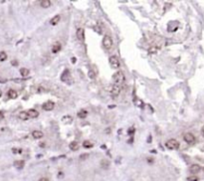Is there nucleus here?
Returning a JSON list of instances; mask_svg holds the SVG:
<instances>
[{"label":"nucleus","instance_id":"obj_1","mask_svg":"<svg viewBox=\"0 0 204 181\" xmlns=\"http://www.w3.org/2000/svg\"><path fill=\"white\" fill-rule=\"evenodd\" d=\"M113 83H115L116 86L120 87L122 84L125 83V76H124V73H122L121 71H118L117 73L113 74Z\"/></svg>","mask_w":204,"mask_h":181},{"label":"nucleus","instance_id":"obj_2","mask_svg":"<svg viewBox=\"0 0 204 181\" xmlns=\"http://www.w3.org/2000/svg\"><path fill=\"white\" fill-rule=\"evenodd\" d=\"M165 145H166L167 148H169V149H178V147H179V142L176 140V139L171 138V139H169V140L166 141Z\"/></svg>","mask_w":204,"mask_h":181},{"label":"nucleus","instance_id":"obj_3","mask_svg":"<svg viewBox=\"0 0 204 181\" xmlns=\"http://www.w3.org/2000/svg\"><path fill=\"white\" fill-rule=\"evenodd\" d=\"M113 42L112 37H110V36H105L104 37V39H103V46H104L105 49L110 50V49L113 47Z\"/></svg>","mask_w":204,"mask_h":181},{"label":"nucleus","instance_id":"obj_4","mask_svg":"<svg viewBox=\"0 0 204 181\" xmlns=\"http://www.w3.org/2000/svg\"><path fill=\"white\" fill-rule=\"evenodd\" d=\"M110 65L113 69H118L120 67V61L117 56H111L110 57Z\"/></svg>","mask_w":204,"mask_h":181},{"label":"nucleus","instance_id":"obj_5","mask_svg":"<svg viewBox=\"0 0 204 181\" xmlns=\"http://www.w3.org/2000/svg\"><path fill=\"white\" fill-rule=\"evenodd\" d=\"M70 79H71V74L70 71L68 69H66L61 75V81L65 82V83H70Z\"/></svg>","mask_w":204,"mask_h":181},{"label":"nucleus","instance_id":"obj_6","mask_svg":"<svg viewBox=\"0 0 204 181\" xmlns=\"http://www.w3.org/2000/svg\"><path fill=\"white\" fill-rule=\"evenodd\" d=\"M183 139H184L185 142L191 144V143H193V142L195 141V136H194L191 132H186V133L184 134V136H183Z\"/></svg>","mask_w":204,"mask_h":181},{"label":"nucleus","instance_id":"obj_7","mask_svg":"<svg viewBox=\"0 0 204 181\" xmlns=\"http://www.w3.org/2000/svg\"><path fill=\"white\" fill-rule=\"evenodd\" d=\"M42 108H43L44 111H52V110H54V108H55V104H54L53 102H51V101H48V102H46V103L43 104Z\"/></svg>","mask_w":204,"mask_h":181},{"label":"nucleus","instance_id":"obj_8","mask_svg":"<svg viewBox=\"0 0 204 181\" xmlns=\"http://www.w3.org/2000/svg\"><path fill=\"white\" fill-rule=\"evenodd\" d=\"M77 38L78 40H80L81 42H84V40H85V31L83 28H79L77 30Z\"/></svg>","mask_w":204,"mask_h":181},{"label":"nucleus","instance_id":"obj_9","mask_svg":"<svg viewBox=\"0 0 204 181\" xmlns=\"http://www.w3.org/2000/svg\"><path fill=\"white\" fill-rule=\"evenodd\" d=\"M120 87L113 85V88H112V92H111L112 97H118V96L120 95Z\"/></svg>","mask_w":204,"mask_h":181},{"label":"nucleus","instance_id":"obj_10","mask_svg":"<svg viewBox=\"0 0 204 181\" xmlns=\"http://www.w3.org/2000/svg\"><path fill=\"white\" fill-rule=\"evenodd\" d=\"M200 170H201V167H200V165H198V164H192V165L190 166V168H189L190 173H192V174L198 173Z\"/></svg>","mask_w":204,"mask_h":181},{"label":"nucleus","instance_id":"obj_11","mask_svg":"<svg viewBox=\"0 0 204 181\" xmlns=\"http://www.w3.org/2000/svg\"><path fill=\"white\" fill-rule=\"evenodd\" d=\"M61 48H62V46H61V43L60 42H55L53 44V46H52V53L56 54V53L60 52Z\"/></svg>","mask_w":204,"mask_h":181},{"label":"nucleus","instance_id":"obj_12","mask_svg":"<svg viewBox=\"0 0 204 181\" xmlns=\"http://www.w3.org/2000/svg\"><path fill=\"white\" fill-rule=\"evenodd\" d=\"M27 113H28L29 118H36L39 116V112L36 110H34V109H31V110L27 111Z\"/></svg>","mask_w":204,"mask_h":181},{"label":"nucleus","instance_id":"obj_13","mask_svg":"<svg viewBox=\"0 0 204 181\" xmlns=\"http://www.w3.org/2000/svg\"><path fill=\"white\" fill-rule=\"evenodd\" d=\"M32 136H33L35 139H40L44 136V133L42 131L40 130H33V132H32Z\"/></svg>","mask_w":204,"mask_h":181},{"label":"nucleus","instance_id":"obj_14","mask_svg":"<svg viewBox=\"0 0 204 181\" xmlns=\"http://www.w3.org/2000/svg\"><path fill=\"white\" fill-rule=\"evenodd\" d=\"M61 121L63 123H65V125H69V123H71L73 121V118L71 116H68V114H67V116H64L61 118Z\"/></svg>","mask_w":204,"mask_h":181},{"label":"nucleus","instance_id":"obj_15","mask_svg":"<svg viewBox=\"0 0 204 181\" xmlns=\"http://www.w3.org/2000/svg\"><path fill=\"white\" fill-rule=\"evenodd\" d=\"M134 104L137 106V108H143V105H144L143 102L136 97H134Z\"/></svg>","mask_w":204,"mask_h":181},{"label":"nucleus","instance_id":"obj_16","mask_svg":"<svg viewBox=\"0 0 204 181\" xmlns=\"http://www.w3.org/2000/svg\"><path fill=\"white\" fill-rule=\"evenodd\" d=\"M7 95H8V97H9L10 98H12V100H14V98H16L18 97V93L16 92L15 90H8V93H7Z\"/></svg>","mask_w":204,"mask_h":181},{"label":"nucleus","instance_id":"obj_17","mask_svg":"<svg viewBox=\"0 0 204 181\" xmlns=\"http://www.w3.org/2000/svg\"><path fill=\"white\" fill-rule=\"evenodd\" d=\"M60 20H61V16L60 15H56V16H54V17L51 19V21H50V23H51V25H57L59 22H60Z\"/></svg>","mask_w":204,"mask_h":181},{"label":"nucleus","instance_id":"obj_18","mask_svg":"<svg viewBox=\"0 0 204 181\" xmlns=\"http://www.w3.org/2000/svg\"><path fill=\"white\" fill-rule=\"evenodd\" d=\"M40 6L42 8H49L51 6V1L50 0H42V1H40Z\"/></svg>","mask_w":204,"mask_h":181},{"label":"nucleus","instance_id":"obj_19","mask_svg":"<svg viewBox=\"0 0 204 181\" xmlns=\"http://www.w3.org/2000/svg\"><path fill=\"white\" fill-rule=\"evenodd\" d=\"M24 164H25V163H24L23 160H16L14 162V166L17 169H22L24 167Z\"/></svg>","mask_w":204,"mask_h":181},{"label":"nucleus","instance_id":"obj_20","mask_svg":"<svg viewBox=\"0 0 204 181\" xmlns=\"http://www.w3.org/2000/svg\"><path fill=\"white\" fill-rule=\"evenodd\" d=\"M19 118L22 119V120H27V119H29L30 118H29V116H28L27 111H21V112L19 113Z\"/></svg>","mask_w":204,"mask_h":181},{"label":"nucleus","instance_id":"obj_21","mask_svg":"<svg viewBox=\"0 0 204 181\" xmlns=\"http://www.w3.org/2000/svg\"><path fill=\"white\" fill-rule=\"evenodd\" d=\"M101 166H102V168H104V169H108V168L110 167V161L107 160V159H103V160L101 161Z\"/></svg>","mask_w":204,"mask_h":181},{"label":"nucleus","instance_id":"obj_22","mask_svg":"<svg viewBox=\"0 0 204 181\" xmlns=\"http://www.w3.org/2000/svg\"><path fill=\"white\" fill-rule=\"evenodd\" d=\"M70 149L71 150H73V151H76V150H78V148H79V144H78V142H76V141H72L71 143H70Z\"/></svg>","mask_w":204,"mask_h":181},{"label":"nucleus","instance_id":"obj_23","mask_svg":"<svg viewBox=\"0 0 204 181\" xmlns=\"http://www.w3.org/2000/svg\"><path fill=\"white\" fill-rule=\"evenodd\" d=\"M29 73H30V71H29V69H27V68H22V69L20 70V74H21L22 77H27V76H29Z\"/></svg>","mask_w":204,"mask_h":181},{"label":"nucleus","instance_id":"obj_24","mask_svg":"<svg viewBox=\"0 0 204 181\" xmlns=\"http://www.w3.org/2000/svg\"><path fill=\"white\" fill-rule=\"evenodd\" d=\"M87 114H88V111L86 110H81L79 112H78V117L80 118H85L87 117Z\"/></svg>","mask_w":204,"mask_h":181},{"label":"nucleus","instance_id":"obj_25","mask_svg":"<svg viewBox=\"0 0 204 181\" xmlns=\"http://www.w3.org/2000/svg\"><path fill=\"white\" fill-rule=\"evenodd\" d=\"M83 146L85 147V148H92V147L94 146V144H93V142H91L90 140H86V141L83 142Z\"/></svg>","mask_w":204,"mask_h":181},{"label":"nucleus","instance_id":"obj_26","mask_svg":"<svg viewBox=\"0 0 204 181\" xmlns=\"http://www.w3.org/2000/svg\"><path fill=\"white\" fill-rule=\"evenodd\" d=\"M6 59H7V54H6L5 52L1 51V52H0V61L3 62V61H5Z\"/></svg>","mask_w":204,"mask_h":181},{"label":"nucleus","instance_id":"obj_27","mask_svg":"<svg viewBox=\"0 0 204 181\" xmlns=\"http://www.w3.org/2000/svg\"><path fill=\"white\" fill-rule=\"evenodd\" d=\"M157 51H158L157 47H150L148 49V53L149 54H155V53H157Z\"/></svg>","mask_w":204,"mask_h":181},{"label":"nucleus","instance_id":"obj_28","mask_svg":"<svg viewBox=\"0 0 204 181\" xmlns=\"http://www.w3.org/2000/svg\"><path fill=\"white\" fill-rule=\"evenodd\" d=\"M88 75H89V77L91 78V79H95V77H96V74H95L94 71H90Z\"/></svg>","mask_w":204,"mask_h":181},{"label":"nucleus","instance_id":"obj_29","mask_svg":"<svg viewBox=\"0 0 204 181\" xmlns=\"http://www.w3.org/2000/svg\"><path fill=\"white\" fill-rule=\"evenodd\" d=\"M188 181H198V178L196 176H191L188 178Z\"/></svg>","mask_w":204,"mask_h":181},{"label":"nucleus","instance_id":"obj_30","mask_svg":"<svg viewBox=\"0 0 204 181\" xmlns=\"http://www.w3.org/2000/svg\"><path fill=\"white\" fill-rule=\"evenodd\" d=\"M134 133V128H129L128 129V134H133Z\"/></svg>","mask_w":204,"mask_h":181},{"label":"nucleus","instance_id":"obj_31","mask_svg":"<svg viewBox=\"0 0 204 181\" xmlns=\"http://www.w3.org/2000/svg\"><path fill=\"white\" fill-rule=\"evenodd\" d=\"M3 118H4V114L2 111H0V120H2Z\"/></svg>","mask_w":204,"mask_h":181},{"label":"nucleus","instance_id":"obj_32","mask_svg":"<svg viewBox=\"0 0 204 181\" xmlns=\"http://www.w3.org/2000/svg\"><path fill=\"white\" fill-rule=\"evenodd\" d=\"M39 181H49V179H48V178H45V177H43V178H41Z\"/></svg>","mask_w":204,"mask_h":181},{"label":"nucleus","instance_id":"obj_33","mask_svg":"<svg viewBox=\"0 0 204 181\" xmlns=\"http://www.w3.org/2000/svg\"><path fill=\"white\" fill-rule=\"evenodd\" d=\"M11 64H12V65H14V66H17V65H18V63L16 62V61H12V62H11Z\"/></svg>","mask_w":204,"mask_h":181},{"label":"nucleus","instance_id":"obj_34","mask_svg":"<svg viewBox=\"0 0 204 181\" xmlns=\"http://www.w3.org/2000/svg\"><path fill=\"white\" fill-rule=\"evenodd\" d=\"M82 155H83V156H81V158H82V159L85 158V157H86V158L88 157V154H82Z\"/></svg>","mask_w":204,"mask_h":181},{"label":"nucleus","instance_id":"obj_35","mask_svg":"<svg viewBox=\"0 0 204 181\" xmlns=\"http://www.w3.org/2000/svg\"><path fill=\"white\" fill-rule=\"evenodd\" d=\"M201 133H202V135L204 136V125H203L202 128H201Z\"/></svg>","mask_w":204,"mask_h":181},{"label":"nucleus","instance_id":"obj_36","mask_svg":"<svg viewBox=\"0 0 204 181\" xmlns=\"http://www.w3.org/2000/svg\"><path fill=\"white\" fill-rule=\"evenodd\" d=\"M1 95H2V92H1V90H0V97H1Z\"/></svg>","mask_w":204,"mask_h":181},{"label":"nucleus","instance_id":"obj_37","mask_svg":"<svg viewBox=\"0 0 204 181\" xmlns=\"http://www.w3.org/2000/svg\"><path fill=\"white\" fill-rule=\"evenodd\" d=\"M203 171H204V168H203Z\"/></svg>","mask_w":204,"mask_h":181}]
</instances>
